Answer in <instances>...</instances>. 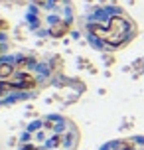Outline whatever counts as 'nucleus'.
<instances>
[{
  "mask_svg": "<svg viewBox=\"0 0 144 150\" xmlns=\"http://www.w3.org/2000/svg\"><path fill=\"white\" fill-rule=\"evenodd\" d=\"M69 30V24L67 22H57V24H53L52 28H49V34H52L53 38H61V36H65Z\"/></svg>",
  "mask_w": 144,
  "mask_h": 150,
  "instance_id": "1",
  "label": "nucleus"
},
{
  "mask_svg": "<svg viewBox=\"0 0 144 150\" xmlns=\"http://www.w3.org/2000/svg\"><path fill=\"white\" fill-rule=\"evenodd\" d=\"M12 71H14V67H12V65H8V63L0 65V77H10Z\"/></svg>",
  "mask_w": 144,
  "mask_h": 150,
  "instance_id": "2",
  "label": "nucleus"
},
{
  "mask_svg": "<svg viewBox=\"0 0 144 150\" xmlns=\"http://www.w3.org/2000/svg\"><path fill=\"white\" fill-rule=\"evenodd\" d=\"M42 2H46V0H36V4H42Z\"/></svg>",
  "mask_w": 144,
  "mask_h": 150,
  "instance_id": "3",
  "label": "nucleus"
}]
</instances>
